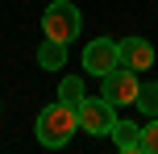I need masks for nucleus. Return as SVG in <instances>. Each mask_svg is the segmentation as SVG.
<instances>
[{"label": "nucleus", "instance_id": "nucleus-1", "mask_svg": "<svg viewBox=\"0 0 158 154\" xmlns=\"http://www.w3.org/2000/svg\"><path fill=\"white\" fill-rule=\"evenodd\" d=\"M75 129H79V117H75L71 104H63V100H54V104H46L38 113V142L50 146V150L67 146V142L75 138Z\"/></svg>", "mask_w": 158, "mask_h": 154}, {"label": "nucleus", "instance_id": "nucleus-6", "mask_svg": "<svg viewBox=\"0 0 158 154\" xmlns=\"http://www.w3.org/2000/svg\"><path fill=\"white\" fill-rule=\"evenodd\" d=\"M117 63H121V58H117V42H112V38L87 42V50H83V71L87 75H108Z\"/></svg>", "mask_w": 158, "mask_h": 154}, {"label": "nucleus", "instance_id": "nucleus-9", "mask_svg": "<svg viewBox=\"0 0 158 154\" xmlns=\"http://www.w3.org/2000/svg\"><path fill=\"white\" fill-rule=\"evenodd\" d=\"M83 96H87V92H83V79H79V75H67V79L58 83V100H63V104H71V108H75Z\"/></svg>", "mask_w": 158, "mask_h": 154}, {"label": "nucleus", "instance_id": "nucleus-10", "mask_svg": "<svg viewBox=\"0 0 158 154\" xmlns=\"http://www.w3.org/2000/svg\"><path fill=\"white\" fill-rule=\"evenodd\" d=\"M137 150L142 154H158V117H146L142 133H137Z\"/></svg>", "mask_w": 158, "mask_h": 154}, {"label": "nucleus", "instance_id": "nucleus-2", "mask_svg": "<svg viewBox=\"0 0 158 154\" xmlns=\"http://www.w3.org/2000/svg\"><path fill=\"white\" fill-rule=\"evenodd\" d=\"M79 29H83V17H79V8L71 0H54V4L42 13V33L54 42H63V46H71L79 38Z\"/></svg>", "mask_w": 158, "mask_h": 154}, {"label": "nucleus", "instance_id": "nucleus-3", "mask_svg": "<svg viewBox=\"0 0 158 154\" xmlns=\"http://www.w3.org/2000/svg\"><path fill=\"white\" fill-rule=\"evenodd\" d=\"M75 117H79V129H87L92 138H104L117 125V104L104 100V96H83L75 104Z\"/></svg>", "mask_w": 158, "mask_h": 154}, {"label": "nucleus", "instance_id": "nucleus-5", "mask_svg": "<svg viewBox=\"0 0 158 154\" xmlns=\"http://www.w3.org/2000/svg\"><path fill=\"white\" fill-rule=\"evenodd\" d=\"M117 58H121V67H129V71H150L154 67V46L146 38H133V33H129V38H121L117 42Z\"/></svg>", "mask_w": 158, "mask_h": 154}, {"label": "nucleus", "instance_id": "nucleus-11", "mask_svg": "<svg viewBox=\"0 0 158 154\" xmlns=\"http://www.w3.org/2000/svg\"><path fill=\"white\" fill-rule=\"evenodd\" d=\"M137 108H142L146 117H158V83H142L137 88V100H133Z\"/></svg>", "mask_w": 158, "mask_h": 154}, {"label": "nucleus", "instance_id": "nucleus-4", "mask_svg": "<svg viewBox=\"0 0 158 154\" xmlns=\"http://www.w3.org/2000/svg\"><path fill=\"white\" fill-rule=\"evenodd\" d=\"M100 83H104V100H112V104H133L137 100V88H142V83H137V71H129V67H112L108 75H100Z\"/></svg>", "mask_w": 158, "mask_h": 154}, {"label": "nucleus", "instance_id": "nucleus-7", "mask_svg": "<svg viewBox=\"0 0 158 154\" xmlns=\"http://www.w3.org/2000/svg\"><path fill=\"white\" fill-rule=\"evenodd\" d=\"M137 133H142V125L117 121V125H112V146H117L121 154H142V150H137Z\"/></svg>", "mask_w": 158, "mask_h": 154}, {"label": "nucleus", "instance_id": "nucleus-8", "mask_svg": "<svg viewBox=\"0 0 158 154\" xmlns=\"http://www.w3.org/2000/svg\"><path fill=\"white\" fill-rule=\"evenodd\" d=\"M38 63L46 67V71H58V67L67 63V46H63V42H54V38H46V42H42V50H38Z\"/></svg>", "mask_w": 158, "mask_h": 154}]
</instances>
